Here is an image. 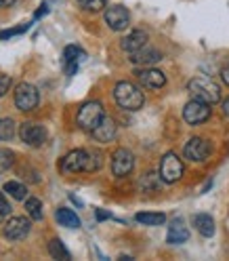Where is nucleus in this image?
I'll list each match as a JSON object with an SVG mask.
<instances>
[{
  "label": "nucleus",
  "mask_w": 229,
  "mask_h": 261,
  "mask_svg": "<svg viewBox=\"0 0 229 261\" xmlns=\"http://www.w3.org/2000/svg\"><path fill=\"white\" fill-rule=\"evenodd\" d=\"M221 78H223V83H225V85L229 87V63L225 65L223 70H221Z\"/></svg>",
  "instance_id": "32"
},
{
  "label": "nucleus",
  "mask_w": 229,
  "mask_h": 261,
  "mask_svg": "<svg viewBox=\"0 0 229 261\" xmlns=\"http://www.w3.org/2000/svg\"><path fill=\"white\" fill-rule=\"evenodd\" d=\"M55 219L59 221V225H63V227H70V230H78V227H80V217L74 213L72 208H65V206L57 208Z\"/></svg>",
  "instance_id": "19"
},
{
  "label": "nucleus",
  "mask_w": 229,
  "mask_h": 261,
  "mask_svg": "<svg viewBox=\"0 0 229 261\" xmlns=\"http://www.w3.org/2000/svg\"><path fill=\"white\" fill-rule=\"evenodd\" d=\"M30 28V23H23L19 28H11V30H5V32H0V40H7L11 36H17V34H23V32Z\"/></svg>",
  "instance_id": "29"
},
{
  "label": "nucleus",
  "mask_w": 229,
  "mask_h": 261,
  "mask_svg": "<svg viewBox=\"0 0 229 261\" xmlns=\"http://www.w3.org/2000/svg\"><path fill=\"white\" fill-rule=\"evenodd\" d=\"M105 23L113 32H122V30H126L130 25V13L120 5L107 7L105 9Z\"/></svg>",
  "instance_id": "10"
},
{
  "label": "nucleus",
  "mask_w": 229,
  "mask_h": 261,
  "mask_svg": "<svg viewBox=\"0 0 229 261\" xmlns=\"http://www.w3.org/2000/svg\"><path fill=\"white\" fill-rule=\"evenodd\" d=\"M32 230V223L27 217H11L7 223H5V236L9 240H23Z\"/></svg>",
  "instance_id": "12"
},
{
  "label": "nucleus",
  "mask_w": 229,
  "mask_h": 261,
  "mask_svg": "<svg viewBox=\"0 0 229 261\" xmlns=\"http://www.w3.org/2000/svg\"><path fill=\"white\" fill-rule=\"evenodd\" d=\"M185 158L191 162H204L210 156V143L202 137H191L185 143V150H183Z\"/></svg>",
  "instance_id": "11"
},
{
  "label": "nucleus",
  "mask_w": 229,
  "mask_h": 261,
  "mask_svg": "<svg viewBox=\"0 0 229 261\" xmlns=\"http://www.w3.org/2000/svg\"><path fill=\"white\" fill-rule=\"evenodd\" d=\"M25 211H27V215L32 217V219H36V221H40L42 219V202L38 200V198H25Z\"/></svg>",
  "instance_id": "24"
},
{
  "label": "nucleus",
  "mask_w": 229,
  "mask_h": 261,
  "mask_svg": "<svg viewBox=\"0 0 229 261\" xmlns=\"http://www.w3.org/2000/svg\"><path fill=\"white\" fill-rule=\"evenodd\" d=\"M113 99H116V103L122 110H128V112H137L145 103L143 91H139V87L128 83V80H122V83L113 87Z\"/></svg>",
  "instance_id": "2"
},
{
  "label": "nucleus",
  "mask_w": 229,
  "mask_h": 261,
  "mask_svg": "<svg viewBox=\"0 0 229 261\" xmlns=\"http://www.w3.org/2000/svg\"><path fill=\"white\" fill-rule=\"evenodd\" d=\"M147 32H143V30H133L128 36H124L122 40H120V46H122V51H126V53H135V51H139L141 46H145L147 44Z\"/></svg>",
  "instance_id": "15"
},
{
  "label": "nucleus",
  "mask_w": 229,
  "mask_h": 261,
  "mask_svg": "<svg viewBox=\"0 0 229 261\" xmlns=\"http://www.w3.org/2000/svg\"><path fill=\"white\" fill-rule=\"evenodd\" d=\"M133 57H130V61H133L135 65H154L156 61H160L162 59V53L158 51V48H152V46H141L139 51H135V53H130Z\"/></svg>",
  "instance_id": "16"
},
{
  "label": "nucleus",
  "mask_w": 229,
  "mask_h": 261,
  "mask_svg": "<svg viewBox=\"0 0 229 261\" xmlns=\"http://www.w3.org/2000/svg\"><path fill=\"white\" fill-rule=\"evenodd\" d=\"M19 137L25 145H30V148H40V145L46 141V128L42 124H36V122H23L19 126Z\"/></svg>",
  "instance_id": "8"
},
{
  "label": "nucleus",
  "mask_w": 229,
  "mask_h": 261,
  "mask_svg": "<svg viewBox=\"0 0 229 261\" xmlns=\"http://www.w3.org/2000/svg\"><path fill=\"white\" fill-rule=\"evenodd\" d=\"M135 169V156L126 148H118L111 156V173L116 177H126Z\"/></svg>",
  "instance_id": "7"
},
{
  "label": "nucleus",
  "mask_w": 229,
  "mask_h": 261,
  "mask_svg": "<svg viewBox=\"0 0 229 261\" xmlns=\"http://www.w3.org/2000/svg\"><path fill=\"white\" fill-rule=\"evenodd\" d=\"M46 11H48V9H46V5H42V7L36 11V15H34V17H36V19H38V17H42V15H44Z\"/></svg>",
  "instance_id": "33"
},
{
  "label": "nucleus",
  "mask_w": 229,
  "mask_h": 261,
  "mask_svg": "<svg viewBox=\"0 0 229 261\" xmlns=\"http://www.w3.org/2000/svg\"><path fill=\"white\" fill-rule=\"evenodd\" d=\"M0 213H3L5 217H9V213H11V204H9V200L5 198L3 192H0Z\"/></svg>",
  "instance_id": "31"
},
{
  "label": "nucleus",
  "mask_w": 229,
  "mask_h": 261,
  "mask_svg": "<svg viewBox=\"0 0 229 261\" xmlns=\"http://www.w3.org/2000/svg\"><path fill=\"white\" fill-rule=\"evenodd\" d=\"M109 215L107 213H103V211H97V219H107Z\"/></svg>",
  "instance_id": "36"
},
{
  "label": "nucleus",
  "mask_w": 229,
  "mask_h": 261,
  "mask_svg": "<svg viewBox=\"0 0 229 261\" xmlns=\"http://www.w3.org/2000/svg\"><path fill=\"white\" fill-rule=\"evenodd\" d=\"M193 225H195V230H198L204 238L215 236V219H212L210 215H206V213H198V215L193 217Z\"/></svg>",
  "instance_id": "20"
},
{
  "label": "nucleus",
  "mask_w": 229,
  "mask_h": 261,
  "mask_svg": "<svg viewBox=\"0 0 229 261\" xmlns=\"http://www.w3.org/2000/svg\"><path fill=\"white\" fill-rule=\"evenodd\" d=\"M187 89H189V93H191L193 99H200V101H204V103H208V106H215V103L221 101V89H219V85L212 83V80L206 78V76H195V78H191L189 85H187Z\"/></svg>",
  "instance_id": "3"
},
{
  "label": "nucleus",
  "mask_w": 229,
  "mask_h": 261,
  "mask_svg": "<svg viewBox=\"0 0 229 261\" xmlns=\"http://www.w3.org/2000/svg\"><path fill=\"white\" fill-rule=\"evenodd\" d=\"M166 240H168L170 244H181V242H187V240H189V230L185 227V223H183L181 219H175V221L168 225Z\"/></svg>",
  "instance_id": "18"
},
{
  "label": "nucleus",
  "mask_w": 229,
  "mask_h": 261,
  "mask_svg": "<svg viewBox=\"0 0 229 261\" xmlns=\"http://www.w3.org/2000/svg\"><path fill=\"white\" fill-rule=\"evenodd\" d=\"M48 253H51L53 259H70V251L65 249V244L59 240V238H53L51 242H48Z\"/></svg>",
  "instance_id": "22"
},
{
  "label": "nucleus",
  "mask_w": 229,
  "mask_h": 261,
  "mask_svg": "<svg viewBox=\"0 0 229 261\" xmlns=\"http://www.w3.org/2000/svg\"><path fill=\"white\" fill-rule=\"evenodd\" d=\"M15 135V122L11 118H0V141H9Z\"/></svg>",
  "instance_id": "25"
},
{
  "label": "nucleus",
  "mask_w": 229,
  "mask_h": 261,
  "mask_svg": "<svg viewBox=\"0 0 229 261\" xmlns=\"http://www.w3.org/2000/svg\"><path fill=\"white\" fill-rule=\"evenodd\" d=\"M105 116V110H103V103L101 101H87L82 108L78 110V116H76V122L78 126L91 133V130L101 122V118Z\"/></svg>",
  "instance_id": "4"
},
{
  "label": "nucleus",
  "mask_w": 229,
  "mask_h": 261,
  "mask_svg": "<svg viewBox=\"0 0 229 261\" xmlns=\"http://www.w3.org/2000/svg\"><path fill=\"white\" fill-rule=\"evenodd\" d=\"M80 59H84V51L80 46L76 44H70V46H65V51H63V61H65V72H68V76L76 74L78 70V61Z\"/></svg>",
  "instance_id": "17"
},
{
  "label": "nucleus",
  "mask_w": 229,
  "mask_h": 261,
  "mask_svg": "<svg viewBox=\"0 0 229 261\" xmlns=\"http://www.w3.org/2000/svg\"><path fill=\"white\" fill-rule=\"evenodd\" d=\"M223 114H225V116L229 118V97H227V99L223 101Z\"/></svg>",
  "instance_id": "34"
},
{
  "label": "nucleus",
  "mask_w": 229,
  "mask_h": 261,
  "mask_svg": "<svg viewBox=\"0 0 229 261\" xmlns=\"http://www.w3.org/2000/svg\"><path fill=\"white\" fill-rule=\"evenodd\" d=\"M183 118L187 124H202L210 118V106L200 99H191L183 108Z\"/></svg>",
  "instance_id": "9"
},
{
  "label": "nucleus",
  "mask_w": 229,
  "mask_h": 261,
  "mask_svg": "<svg viewBox=\"0 0 229 261\" xmlns=\"http://www.w3.org/2000/svg\"><path fill=\"white\" fill-rule=\"evenodd\" d=\"M103 165V156L97 150H72L65 154L59 162V171L70 175V173H93L99 171Z\"/></svg>",
  "instance_id": "1"
},
{
  "label": "nucleus",
  "mask_w": 229,
  "mask_h": 261,
  "mask_svg": "<svg viewBox=\"0 0 229 261\" xmlns=\"http://www.w3.org/2000/svg\"><path fill=\"white\" fill-rule=\"evenodd\" d=\"M116 133H118V126H116V122H113L109 116H103L101 122L91 130V135H93L97 141H101V143L113 141V139H116Z\"/></svg>",
  "instance_id": "14"
},
{
  "label": "nucleus",
  "mask_w": 229,
  "mask_h": 261,
  "mask_svg": "<svg viewBox=\"0 0 229 261\" xmlns=\"http://www.w3.org/2000/svg\"><path fill=\"white\" fill-rule=\"evenodd\" d=\"M183 171H185L183 160L179 158L175 152H166L164 158L160 160V175L158 177L166 184H175L183 177Z\"/></svg>",
  "instance_id": "5"
},
{
  "label": "nucleus",
  "mask_w": 229,
  "mask_h": 261,
  "mask_svg": "<svg viewBox=\"0 0 229 261\" xmlns=\"http://www.w3.org/2000/svg\"><path fill=\"white\" fill-rule=\"evenodd\" d=\"M82 9H87V11H91V13H99V11H103V7L107 5V0H82Z\"/></svg>",
  "instance_id": "27"
},
{
  "label": "nucleus",
  "mask_w": 229,
  "mask_h": 261,
  "mask_svg": "<svg viewBox=\"0 0 229 261\" xmlns=\"http://www.w3.org/2000/svg\"><path fill=\"white\" fill-rule=\"evenodd\" d=\"M11 76H7V74H0V97H5L7 93H9V89H11Z\"/></svg>",
  "instance_id": "30"
},
{
  "label": "nucleus",
  "mask_w": 229,
  "mask_h": 261,
  "mask_svg": "<svg viewBox=\"0 0 229 261\" xmlns=\"http://www.w3.org/2000/svg\"><path fill=\"white\" fill-rule=\"evenodd\" d=\"M135 219L143 225H162L166 221V215L164 213H137Z\"/></svg>",
  "instance_id": "23"
},
{
  "label": "nucleus",
  "mask_w": 229,
  "mask_h": 261,
  "mask_svg": "<svg viewBox=\"0 0 229 261\" xmlns=\"http://www.w3.org/2000/svg\"><path fill=\"white\" fill-rule=\"evenodd\" d=\"M15 5V0H0V7L7 9V7H13Z\"/></svg>",
  "instance_id": "35"
},
{
  "label": "nucleus",
  "mask_w": 229,
  "mask_h": 261,
  "mask_svg": "<svg viewBox=\"0 0 229 261\" xmlns=\"http://www.w3.org/2000/svg\"><path fill=\"white\" fill-rule=\"evenodd\" d=\"M78 3H82V0H78Z\"/></svg>",
  "instance_id": "37"
},
{
  "label": "nucleus",
  "mask_w": 229,
  "mask_h": 261,
  "mask_svg": "<svg viewBox=\"0 0 229 261\" xmlns=\"http://www.w3.org/2000/svg\"><path fill=\"white\" fill-rule=\"evenodd\" d=\"M38 101H40V95L34 85H30V83L17 85V89H15V106H17V110L32 112L38 106Z\"/></svg>",
  "instance_id": "6"
},
{
  "label": "nucleus",
  "mask_w": 229,
  "mask_h": 261,
  "mask_svg": "<svg viewBox=\"0 0 229 261\" xmlns=\"http://www.w3.org/2000/svg\"><path fill=\"white\" fill-rule=\"evenodd\" d=\"M15 165V152L13 150H0V173L3 171H9L11 167Z\"/></svg>",
  "instance_id": "26"
},
{
  "label": "nucleus",
  "mask_w": 229,
  "mask_h": 261,
  "mask_svg": "<svg viewBox=\"0 0 229 261\" xmlns=\"http://www.w3.org/2000/svg\"><path fill=\"white\" fill-rule=\"evenodd\" d=\"M5 192L9 196H13L15 200H25L27 198V188L23 184H19V181H7L5 184Z\"/></svg>",
  "instance_id": "21"
},
{
  "label": "nucleus",
  "mask_w": 229,
  "mask_h": 261,
  "mask_svg": "<svg viewBox=\"0 0 229 261\" xmlns=\"http://www.w3.org/2000/svg\"><path fill=\"white\" fill-rule=\"evenodd\" d=\"M135 74H137L139 83H141L145 89H152V91H156V89H162V87L166 85V76H164V72H160V70H156V68L137 70Z\"/></svg>",
  "instance_id": "13"
},
{
  "label": "nucleus",
  "mask_w": 229,
  "mask_h": 261,
  "mask_svg": "<svg viewBox=\"0 0 229 261\" xmlns=\"http://www.w3.org/2000/svg\"><path fill=\"white\" fill-rule=\"evenodd\" d=\"M141 188H143V190H156V188H158V175H156V173H147V175H143V179H141Z\"/></svg>",
  "instance_id": "28"
}]
</instances>
